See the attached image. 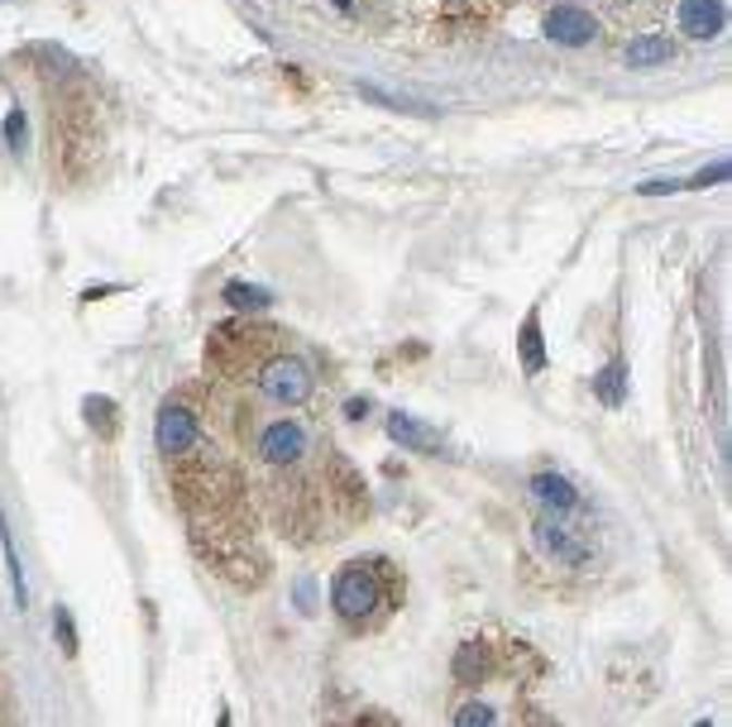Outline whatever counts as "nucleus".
<instances>
[{
    "mask_svg": "<svg viewBox=\"0 0 732 727\" xmlns=\"http://www.w3.org/2000/svg\"><path fill=\"white\" fill-rule=\"evenodd\" d=\"M58 632H63V646H67V651H77V641H72V623H67V613H58Z\"/></svg>",
    "mask_w": 732,
    "mask_h": 727,
    "instance_id": "obj_18",
    "label": "nucleus"
},
{
    "mask_svg": "<svg viewBox=\"0 0 732 727\" xmlns=\"http://www.w3.org/2000/svg\"><path fill=\"white\" fill-rule=\"evenodd\" d=\"M388 435L398 445H407V451H422V455H436L441 451V435L431 431L426 421L407 417V411H393V417H388Z\"/></svg>",
    "mask_w": 732,
    "mask_h": 727,
    "instance_id": "obj_8",
    "label": "nucleus"
},
{
    "mask_svg": "<svg viewBox=\"0 0 732 727\" xmlns=\"http://www.w3.org/2000/svg\"><path fill=\"white\" fill-rule=\"evenodd\" d=\"M225 301H231V307H269V293H263V287H249V283H231L225 287Z\"/></svg>",
    "mask_w": 732,
    "mask_h": 727,
    "instance_id": "obj_13",
    "label": "nucleus"
},
{
    "mask_svg": "<svg viewBox=\"0 0 732 727\" xmlns=\"http://www.w3.org/2000/svg\"><path fill=\"white\" fill-rule=\"evenodd\" d=\"M532 541L546 560H560V565H584L590 560V545L570 531L566 513H546L542 522H532Z\"/></svg>",
    "mask_w": 732,
    "mask_h": 727,
    "instance_id": "obj_3",
    "label": "nucleus"
},
{
    "mask_svg": "<svg viewBox=\"0 0 732 727\" xmlns=\"http://www.w3.org/2000/svg\"><path fill=\"white\" fill-rule=\"evenodd\" d=\"M259 387L269 403L302 407L311 397V369L297 355H273V359H263V369H259Z\"/></svg>",
    "mask_w": 732,
    "mask_h": 727,
    "instance_id": "obj_2",
    "label": "nucleus"
},
{
    "mask_svg": "<svg viewBox=\"0 0 732 727\" xmlns=\"http://www.w3.org/2000/svg\"><path fill=\"white\" fill-rule=\"evenodd\" d=\"M259 459L269 469H287V465H302V455H307V431L297 427V421H269V427L259 431Z\"/></svg>",
    "mask_w": 732,
    "mask_h": 727,
    "instance_id": "obj_4",
    "label": "nucleus"
},
{
    "mask_svg": "<svg viewBox=\"0 0 732 727\" xmlns=\"http://www.w3.org/2000/svg\"><path fill=\"white\" fill-rule=\"evenodd\" d=\"M393 599H398V575H393V565L383 560V555L350 560L331 584V608H335L340 623H350V627L374 623Z\"/></svg>",
    "mask_w": 732,
    "mask_h": 727,
    "instance_id": "obj_1",
    "label": "nucleus"
},
{
    "mask_svg": "<svg viewBox=\"0 0 732 727\" xmlns=\"http://www.w3.org/2000/svg\"><path fill=\"white\" fill-rule=\"evenodd\" d=\"M622 58H628V67H666L675 63V44L661 39V34H642L622 48Z\"/></svg>",
    "mask_w": 732,
    "mask_h": 727,
    "instance_id": "obj_10",
    "label": "nucleus"
},
{
    "mask_svg": "<svg viewBox=\"0 0 732 727\" xmlns=\"http://www.w3.org/2000/svg\"><path fill=\"white\" fill-rule=\"evenodd\" d=\"M522 369H526V373H542V369H546L542 311H526V321H522Z\"/></svg>",
    "mask_w": 732,
    "mask_h": 727,
    "instance_id": "obj_12",
    "label": "nucleus"
},
{
    "mask_svg": "<svg viewBox=\"0 0 732 727\" xmlns=\"http://www.w3.org/2000/svg\"><path fill=\"white\" fill-rule=\"evenodd\" d=\"M87 421L91 427H101V431H111L115 421H111V403L106 397H87Z\"/></svg>",
    "mask_w": 732,
    "mask_h": 727,
    "instance_id": "obj_16",
    "label": "nucleus"
},
{
    "mask_svg": "<svg viewBox=\"0 0 732 727\" xmlns=\"http://www.w3.org/2000/svg\"><path fill=\"white\" fill-rule=\"evenodd\" d=\"M532 498L546 503L550 513H574V507H580V493H574V483H570L566 475H550V469L532 479Z\"/></svg>",
    "mask_w": 732,
    "mask_h": 727,
    "instance_id": "obj_9",
    "label": "nucleus"
},
{
    "mask_svg": "<svg viewBox=\"0 0 732 727\" xmlns=\"http://www.w3.org/2000/svg\"><path fill=\"white\" fill-rule=\"evenodd\" d=\"M5 144H10V149H24V111H10L5 115Z\"/></svg>",
    "mask_w": 732,
    "mask_h": 727,
    "instance_id": "obj_17",
    "label": "nucleus"
},
{
    "mask_svg": "<svg viewBox=\"0 0 732 727\" xmlns=\"http://www.w3.org/2000/svg\"><path fill=\"white\" fill-rule=\"evenodd\" d=\"M0 545H5V560H10V584H15V599L24 603V575H20V555H15V541H10V527L0 517Z\"/></svg>",
    "mask_w": 732,
    "mask_h": 727,
    "instance_id": "obj_14",
    "label": "nucleus"
},
{
    "mask_svg": "<svg viewBox=\"0 0 732 727\" xmlns=\"http://www.w3.org/2000/svg\"><path fill=\"white\" fill-rule=\"evenodd\" d=\"M153 445H159L163 455H183L197 445V417H191L187 403H168L159 407V417H153Z\"/></svg>",
    "mask_w": 732,
    "mask_h": 727,
    "instance_id": "obj_5",
    "label": "nucleus"
},
{
    "mask_svg": "<svg viewBox=\"0 0 732 727\" xmlns=\"http://www.w3.org/2000/svg\"><path fill=\"white\" fill-rule=\"evenodd\" d=\"M488 723H494V708H484V704H464L455 713V727H488Z\"/></svg>",
    "mask_w": 732,
    "mask_h": 727,
    "instance_id": "obj_15",
    "label": "nucleus"
},
{
    "mask_svg": "<svg viewBox=\"0 0 732 727\" xmlns=\"http://www.w3.org/2000/svg\"><path fill=\"white\" fill-rule=\"evenodd\" d=\"M335 5H350V0H335Z\"/></svg>",
    "mask_w": 732,
    "mask_h": 727,
    "instance_id": "obj_19",
    "label": "nucleus"
},
{
    "mask_svg": "<svg viewBox=\"0 0 732 727\" xmlns=\"http://www.w3.org/2000/svg\"><path fill=\"white\" fill-rule=\"evenodd\" d=\"M594 29H598L594 15H590V10H580V5H556L546 15V34L556 44H566V48H584L594 39Z\"/></svg>",
    "mask_w": 732,
    "mask_h": 727,
    "instance_id": "obj_7",
    "label": "nucleus"
},
{
    "mask_svg": "<svg viewBox=\"0 0 732 727\" xmlns=\"http://www.w3.org/2000/svg\"><path fill=\"white\" fill-rule=\"evenodd\" d=\"M675 20L690 39H718L728 24V10H723V0H680Z\"/></svg>",
    "mask_w": 732,
    "mask_h": 727,
    "instance_id": "obj_6",
    "label": "nucleus"
},
{
    "mask_svg": "<svg viewBox=\"0 0 732 727\" xmlns=\"http://www.w3.org/2000/svg\"><path fill=\"white\" fill-rule=\"evenodd\" d=\"M594 393H598V403H604V407H622V403H628V364L608 359L604 373L594 379Z\"/></svg>",
    "mask_w": 732,
    "mask_h": 727,
    "instance_id": "obj_11",
    "label": "nucleus"
}]
</instances>
